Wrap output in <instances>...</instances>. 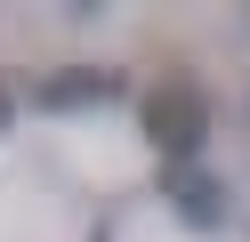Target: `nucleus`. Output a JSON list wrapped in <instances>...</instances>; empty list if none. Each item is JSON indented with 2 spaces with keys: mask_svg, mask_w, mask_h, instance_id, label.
Segmentation results:
<instances>
[{
  "mask_svg": "<svg viewBox=\"0 0 250 242\" xmlns=\"http://www.w3.org/2000/svg\"><path fill=\"white\" fill-rule=\"evenodd\" d=\"M194 97H186V89H162V97H146V137L153 145H162V154H178L186 161V145H194Z\"/></svg>",
  "mask_w": 250,
  "mask_h": 242,
  "instance_id": "nucleus-1",
  "label": "nucleus"
},
{
  "mask_svg": "<svg viewBox=\"0 0 250 242\" xmlns=\"http://www.w3.org/2000/svg\"><path fill=\"white\" fill-rule=\"evenodd\" d=\"M169 194H178V210H186L194 226H210L218 210H226V202H218V186H202V170H186V161L169 170Z\"/></svg>",
  "mask_w": 250,
  "mask_h": 242,
  "instance_id": "nucleus-2",
  "label": "nucleus"
},
{
  "mask_svg": "<svg viewBox=\"0 0 250 242\" xmlns=\"http://www.w3.org/2000/svg\"><path fill=\"white\" fill-rule=\"evenodd\" d=\"M41 97L49 105H89V97H113V73H57Z\"/></svg>",
  "mask_w": 250,
  "mask_h": 242,
  "instance_id": "nucleus-3",
  "label": "nucleus"
},
{
  "mask_svg": "<svg viewBox=\"0 0 250 242\" xmlns=\"http://www.w3.org/2000/svg\"><path fill=\"white\" fill-rule=\"evenodd\" d=\"M0 121H8V89H0Z\"/></svg>",
  "mask_w": 250,
  "mask_h": 242,
  "instance_id": "nucleus-4",
  "label": "nucleus"
}]
</instances>
